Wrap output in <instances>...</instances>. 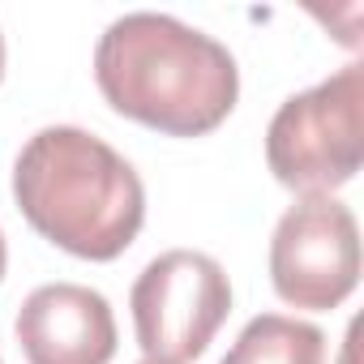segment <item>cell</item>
<instances>
[{"label":"cell","instance_id":"1","mask_svg":"<svg viewBox=\"0 0 364 364\" xmlns=\"http://www.w3.org/2000/svg\"><path fill=\"white\" fill-rule=\"evenodd\" d=\"M95 82L112 112L167 137L215 133L240 99L236 56L171 14L116 18L95 48Z\"/></svg>","mask_w":364,"mask_h":364},{"label":"cell","instance_id":"2","mask_svg":"<svg viewBox=\"0 0 364 364\" xmlns=\"http://www.w3.org/2000/svg\"><path fill=\"white\" fill-rule=\"evenodd\" d=\"M14 202L43 240L82 262H116L146 223L133 163L77 124H48L18 150Z\"/></svg>","mask_w":364,"mask_h":364},{"label":"cell","instance_id":"3","mask_svg":"<svg viewBox=\"0 0 364 364\" xmlns=\"http://www.w3.org/2000/svg\"><path fill=\"white\" fill-rule=\"evenodd\" d=\"M266 163L283 189L334 198L364 163V65L351 60L326 82L279 103L266 129Z\"/></svg>","mask_w":364,"mask_h":364},{"label":"cell","instance_id":"4","mask_svg":"<svg viewBox=\"0 0 364 364\" xmlns=\"http://www.w3.org/2000/svg\"><path fill=\"white\" fill-rule=\"evenodd\" d=\"M137 347L159 364L198 360L232 313L228 270L198 249H167L137 274L129 291Z\"/></svg>","mask_w":364,"mask_h":364},{"label":"cell","instance_id":"5","mask_svg":"<svg viewBox=\"0 0 364 364\" xmlns=\"http://www.w3.org/2000/svg\"><path fill=\"white\" fill-rule=\"evenodd\" d=\"M270 283L291 309H338L360 283L355 215L338 198H300L270 236Z\"/></svg>","mask_w":364,"mask_h":364},{"label":"cell","instance_id":"6","mask_svg":"<svg viewBox=\"0 0 364 364\" xmlns=\"http://www.w3.org/2000/svg\"><path fill=\"white\" fill-rule=\"evenodd\" d=\"M14 334L31 364H112L116 355L112 304L82 283L35 287L18 309Z\"/></svg>","mask_w":364,"mask_h":364},{"label":"cell","instance_id":"7","mask_svg":"<svg viewBox=\"0 0 364 364\" xmlns=\"http://www.w3.org/2000/svg\"><path fill=\"white\" fill-rule=\"evenodd\" d=\"M223 364H326V334L313 321L262 313L240 330Z\"/></svg>","mask_w":364,"mask_h":364},{"label":"cell","instance_id":"8","mask_svg":"<svg viewBox=\"0 0 364 364\" xmlns=\"http://www.w3.org/2000/svg\"><path fill=\"white\" fill-rule=\"evenodd\" d=\"M5 266H9V249H5V232H0V279H5Z\"/></svg>","mask_w":364,"mask_h":364},{"label":"cell","instance_id":"9","mask_svg":"<svg viewBox=\"0 0 364 364\" xmlns=\"http://www.w3.org/2000/svg\"><path fill=\"white\" fill-rule=\"evenodd\" d=\"M0 77H5V35H0Z\"/></svg>","mask_w":364,"mask_h":364},{"label":"cell","instance_id":"10","mask_svg":"<svg viewBox=\"0 0 364 364\" xmlns=\"http://www.w3.org/2000/svg\"><path fill=\"white\" fill-rule=\"evenodd\" d=\"M141 364H159V360H141Z\"/></svg>","mask_w":364,"mask_h":364},{"label":"cell","instance_id":"11","mask_svg":"<svg viewBox=\"0 0 364 364\" xmlns=\"http://www.w3.org/2000/svg\"><path fill=\"white\" fill-rule=\"evenodd\" d=\"M0 364H5V360H0Z\"/></svg>","mask_w":364,"mask_h":364}]
</instances>
